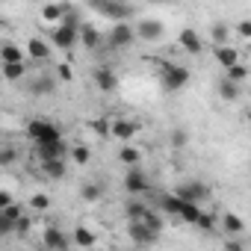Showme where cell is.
Instances as JSON below:
<instances>
[{
  "label": "cell",
  "mask_w": 251,
  "mask_h": 251,
  "mask_svg": "<svg viewBox=\"0 0 251 251\" xmlns=\"http://www.w3.org/2000/svg\"><path fill=\"white\" fill-rule=\"evenodd\" d=\"M157 207H160V213L177 216V219H183V222H189V225H195V222H198V216H201V207H195V204H186V201L175 198L172 192H163V195L157 198Z\"/></svg>",
  "instance_id": "cell-1"
},
{
  "label": "cell",
  "mask_w": 251,
  "mask_h": 251,
  "mask_svg": "<svg viewBox=\"0 0 251 251\" xmlns=\"http://www.w3.org/2000/svg\"><path fill=\"white\" fill-rule=\"evenodd\" d=\"M27 136H30V142L39 148V145H53V142H62V133H59V127L56 124H50L48 118H30L27 121Z\"/></svg>",
  "instance_id": "cell-2"
},
{
  "label": "cell",
  "mask_w": 251,
  "mask_h": 251,
  "mask_svg": "<svg viewBox=\"0 0 251 251\" xmlns=\"http://www.w3.org/2000/svg\"><path fill=\"white\" fill-rule=\"evenodd\" d=\"M89 9L92 12H98V15H103L106 21H112V24H127L133 15H136V9L133 6H127V3H118V0H95V3H89Z\"/></svg>",
  "instance_id": "cell-3"
},
{
  "label": "cell",
  "mask_w": 251,
  "mask_h": 251,
  "mask_svg": "<svg viewBox=\"0 0 251 251\" xmlns=\"http://www.w3.org/2000/svg\"><path fill=\"white\" fill-rule=\"evenodd\" d=\"M157 71H160V86H163L166 92H180V89L189 83V68H183V65L157 62Z\"/></svg>",
  "instance_id": "cell-4"
},
{
  "label": "cell",
  "mask_w": 251,
  "mask_h": 251,
  "mask_svg": "<svg viewBox=\"0 0 251 251\" xmlns=\"http://www.w3.org/2000/svg\"><path fill=\"white\" fill-rule=\"evenodd\" d=\"M175 198H180V201H186V204H201V201H207L210 198V186L204 183V180H183V183H177L175 186V192H172Z\"/></svg>",
  "instance_id": "cell-5"
},
{
  "label": "cell",
  "mask_w": 251,
  "mask_h": 251,
  "mask_svg": "<svg viewBox=\"0 0 251 251\" xmlns=\"http://www.w3.org/2000/svg\"><path fill=\"white\" fill-rule=\"evenodd\" d=\"M133 39H136V33H133L130 24H112L109 33L103 36V42L109 45V50H124V48H130Z\"/></svg>",
  "instance_id": "cell-6"
},
{
  "label": "cell",
  "mask_w": 251,
  "mask_h": 251,
  "mask_svg": "<svg viewBox=\"0 0 251 251\" xmlns=\"http://www.w3.org/2000/svg\"><path fill=\"white\" fill-rule=\"evenodd\" d=\"M133 33H136V39H142V42H160L163 33H166V24H163L160 18H142Z\"/></svg>",
  "instance_id": "cell-7"
},
{
  "label": "cell",
  "mask_w": 251,
  "mask_h": 251,
  "mask_svg": "<svg viewBox=\"0 0 251 251\" xmlns=\"http://www.w3.org/2000/svg\"><path fill=\"white\" fill-rule=\"evenodd\" d=\"M77 42H80V27H74V24H59V27L53 30V45H56V48L71 50V48H77Z\"/></svg>",
  "instance_id": "cell-8"
},
{
  "label": "cell",
  "mask_w": 251,
  "mask_h": 251,
  "mask_svg": "<svg viewBox=\"0 0 251 251\" xmlns=\"http://www.w3.org/2000/svg\"><path fill=\"white\" fill-rule=\"evenodd\" d=\"M124 189L130 192V198H136V195H145L151 189V183H148L142 169H127V175H124Z\"/></svg>",
  "instance_id": "cell-9"
},
{
  "label": "cell",
  "mask_w": 251,
  "mask_h": 251,
  "mask_svg": "<svg viewBox=\"0 0 251 251\" xmlns=\"http://www.w3.org/2000/svg\"><path fill=\"white\" fill-rule=\"evenodd\" d=\"M42 245H45L48 251H68V248H71V236H68L65 230H59V227H48V230L42 233Z\"/></svg>",
  "instance_id": "cell-10"
},
{
  "label": "cell",
  "mask_w": 251,
  "mask_h": 251,
  "mask_svg": "<svg viewBox=\"0 0 251 251\" xmlns=\"http://www.w3.org/2000/svg\"><path fill=\"white\" fill-rule=\"evenodd\" d=\"M127 236H130L133 245H157V239H160V233L148 230L142 222H130L127 225Z\"/></svg>",
  "instance_id": "cell-11"
},
{
  "label": "cell",
  "mask_w": 251,
  "mask_h": 251,
  "mask_svg": "<svg viewBox=\"0 0 251 251\" xmlns=\"http://www.w3.org/2000/svg\"><path fill=\"white\" fill-rule=\"evenodd\" d=\"M109 133H112L115 139H121V142H130V139L139 133V124L130 121V118H115L112 127H109Z\"/></svg>",
  "instance_id": "cell-12"
},
{
  "label": "cell",
  "mask_w": 251,
  "mask_h": 251,
  "mask_svg": "<svg viewBox=\"0 0 251 251\" xmlns=\"http://www.w3.org/2000/svg\"><path fill=\"white\" fill-rule=\"evenodd\" d=\"M95 86L100 89V92H115L118 89V77H115V71L109 68V65H100V68H95Z\"/></svg>",
  "instance_id": "cell-13"
},
{
  "label": "cell",
  "mask_w": 251,
  "mask_h": 251,
  "mask_svg": "<svg viewBox=\"0 0 251 251\" xmlns=\"http://www.w3.org/2000/svg\"><path fill=\"white\" fill-rule=\"evenodd\" d=\"M80 45H83L86 50H98V48L103 45V36L98 33L95 24H80Z\"/></svg>",
  "instance_id": "cell-14"
},
{
  "label": "cell",
  "mask_w": 251,
  "mask_h": 251,
  "mask_svg": "<svg viewBox=\"0 0 251 251\" xmlns=\"http://www.w3.org/2000/svg\"><path fill=\"white\" fill-rule=\"evenodd\" d=\"M180 48L186 50V53H192V56H198L201 50H204V39L192 30V27H186V30H180Z\"/></svg>",
  "instance_id": "cell-15"
},
{
  "label": "cell",
  "mask_w": 251,
  "mask_h": 251,
  "mask_svg": "<svg viewBox=\"0 0 251 251\" xmlns=\"http://www.w3.org/2000/svg\"><path fill=\"white\" fill-rule=\"evenodd\" d=\"M30 95H39V98H48V95H53L56 92V80L50 77V74H39L36 80H30Z\"/></svg>",
  "instance_id": "cell-16"
},
{
  "label": "cell",
  "mask_w": 251,
  "mask_h": 251,
  "mask_svg": "<svg viewBox=\"0 0 251 251\" xmlns=\"http://www.w3.org/2000/svg\"><path fill=\"white\" fill-rule=\"evenodd\" d=\"M65 151H68L65 139H62V142H53V145H39V148H36V154H39L42 163H45V160H65Z\"/></svg>",
  "instance_id": "cell-17"
},
{
  "label": "cell",
  "mask_w": 251,
  "mask_h": 251,
  "mask_svg": "<svg viewBox=\"0 0 251 251\" xmlns=\"http://www.w3.org/2000/svg\"><path fill=\"white\" fill-rule=\"evenodd\" d=\"M213 56H216V62L227 71L230 65H236L239 62V50L236 48H230V45H225V48H213Z\"/></svg>",
  "instance_id": "cell-18"
},
{
  "label": "cell",
  "mask_w": 251,
  "mask_h": 251,
  "mask_svg": "<svg viewBox=\"0 0 251 251\" xmlns=\"http://www.w3.org/2000/svg\"><path fill=\"white\" fill-rule=\"evenodd\" d=\"M68 9H71V3H48V6H42V18L48 24H59Z\"/></svg>",
  "instance_id": "cell-19"
},
{
  "label": "cell",
  "mask_w": 251,
  "mask_h": 251,
  "mask_svg": "<svg viewBox=\"0 0 251 251\" xmlns=\"http://www.w3.org/2000/svg\"><path fill=\"white\" fill-rule=\"evenodd\" d=\"M39 169H42V175H45V177H50V180H62V177L68 175L65 160H45Z\"/></svg>",
  "instance_id": "cell-20"
},
{
  "label": "cell",
  "mask_w": 251,
  "mask_h": 251,
  "mask_svg": "<svg viewBox=\"0 0 251 251\" xmlns=\"http://www.w3.org/2000/svg\"><path fill=\"white\" fill-rule=\"evenodd\" d=\"M68 236H71V242H74V245H80V248H92V245L98 242L95 230H89L86 225H77V227H74V233H68Z\"/></svg>",
  "instance_id": "cell-21"
},
{
  "label": "cell",
  "mask_w": 251,
  "mask_h": 251,
  "mask_svg": "<svg viewBox=\"0 0 251 251\" xmlns=\"http://www.w3.org/2000/svg\"><path fill=\"white\" fill-rule=\"evenodd\" d=\"M0 59H3V65H18L24 62V50L12 42H3V48H0Z\"/></svg>",
  "instance_id": "cell-22"
},
{
  "label": "cell",
  "mask_w": 251,
  "mask_h": 251,
  "mask_svg": "<svg viewBox=\"0 0 251 251\" xmlns=\"http://www.w3.org/2000/svg\"><path fill=\"white\" fill-rule=\"evenodd\" d=\"M118 160L127 166V169H139V163H142V151L133 148V145H124V148L118 151Z\"/></svg>",
  "instance_id": "cell-23"
},
{
  "label": "cell",
  "mask_w": 251,
  "mask_h": 251,
  "mask_svg": "<svg viewBox=\"0 0 251 251\" xmlns=\"http://www.w3.org/2000/svg\"><path fill=\"white\" fill-rule=\"evenodd\" d=\"M27 53H30L36 62H45V59L50 56V48H48V42H42V39H36V36H33V39L27 42Z\"/></svg>",
  "instance_id": "cell-24"
},
{
  "label": "cell",
  "mask_w": 251,
  "mask_h": 251,
  "mask_svg": "<svg viewBox=\"0 0 251 251\" xmlns=\"http://www.w3.org/2000/svg\"><path fill=\"white\" fill-rule=\"evenodd\" d=\"M222 227H225L227 236H239V233L245 230V222H242L236 213H225V216H222Z\"/></svg>",
  "instance_id": "cell-25"
},
{
  "label": "cell",
  "mask_w": 251,
  "mask_h": 251,
  "mask_svg": "<svg viewBox=\"0 0 251 251\" xmlns=\"http://www.w3.org/2000/svg\"><path fill=\"white\" fill-rule=\"evenodd\" d=\"M151 207L148 204H142L139 198H130L127 204H124V213H127V222H142V216L148 213Z\"/></svg>",
  "instance_id": "cell-26"
},
{
  "label": "cell",
  "mask_w": 251,
  "mask_h": 251,
  "mask_svg": "<svg viewBox=\"0 0 251 251\" xmlns=\"http://www.w3.org/2000/svg\"><path fill=\"white\" fill-rule=\"evenodd\" d=\"M210 39H213V48H225V45H230V42H227V39H230V27L222 24V21H216L213 30H210Z\"/></svg>",
  "instance_id": "cell-27"
},
{
  "label": "cell",
  "mask_w": 251,
  "mask_h": 251,
  "mask_svg": "<svg viewBox=\"0 0 251 251\" xmlns=\"http://www.w3.org/2000/svg\"><path fill=\"white\" fill-rule=\"evenodd\" d=\"M219 98L233 103V100H239V98H242V89H239L236 83H227V80L222 77V83H219Z\"/></svg>",
  "instance_id": "cell-28"
},
{
  "label": "cell",
  "mask_w": 251,
  "mask_h": 251,
  "mask_svg": "<svg viewBox=\"0 0 251 251\" xmlns=\"http://www.w3.org/2000/svg\"><path fill=\"white\" fill-rule=\"evenodd\" d=\"M225 80H227V83H236V86L245 83V80H248V65H242V62L230 65V68L225 71Z\"/></svg>",
  "instance_id": "cell-29"
},
{
  "label": "cell",
  "mask_w": 251,
  "mask_h": 251,
  "mask_svg": "<svg viewBox=\"0 0 251 251\" xmlns=\"http://www.w3.org/2000/svg\"><path fill=\"white\" fill-rule=\"evenodd\" d=\"M80 195H83V201L95 204V201H100V195H103V186H100V183H83Z\"/></svg>",
  "instance_id": "cell-30"
},
{
  "label": "cell",
  "mask_w": 251,
  "mask_h": 251,
  "mask_svg": "<svg viewBox=\"0 0 251 251\" xmlns=\"http://www.w3.org/2000/svg\"><path fill=\"white\" fill-rule=\"evenodd\" d=\"M142 225H145L148 230H154V233H163V216H160L157 210H148V213L142 216Z\"/></svg>",
  "instance_id": "cell-31"
},
{
  "label": "cell",
  "mask_w": 251,
  "mask_h": 251,
  "mask_svg": "<svg viewBox=\"0 0 251 251\" xmlns=\"http://www.w3.org/2000/svg\"><path fill=\"white\" fill-rule=\"evenodd\" d=\"M18 163V148L15 145H0V166H15Z\"/></svg>",
  "instance_id": "cell-32"
},
{
  "label": "cell",
  "mask_w": 251,
  "mask_h": 251,
  "mask_svg": "<svg viewBox=\"0 0 251 251\" xmlns=\"http://www.w3.org/2000/svg\"><path fill=\"white\" fill-rule=\"evenodd\" d=\"M169 142H172L175 148H183V145H189V130H183V127H175V130L169 133Z\"/></svg>",
  "instance_id": "cell-33"
},
{
  "label": "cell",
  "mask_w": 251,
  "mask_h": 251,
  "mask_svg": "<svg viewBox=\"0 0 251 251\" xmlns=\"http://www.w3.org/2000/svg\"><path fill=\"white\" fill-rule=\"evenodd\" d=\"M71 160H74L77 166H86V163L92 160V151H89L86 145H74V148H71Z\"/></svg>",
  "instance_id": "cell-34"
},
{
  "label": "cell",
  "mask_w": 251,
  "mask_h": 251,
  "mask_svg": "<svg viewBox=\"0 0 251 251\" xmlns=\"http://www.w3.org/2000/svg\"><path fill=\"white\" fill-rule=\"evenodd\" d=\"M24 71H27L24 62H18V65H3V77H6V80H21Z\"/></svg>",
  "instance_id": "cell-35"
},
{
  "label": "cell",
  "mask_w": 251,
  "mask_h": 251,
  "mask_svg": "<svg viewBox=\"0 0 251 251\" xmlns=\"http://www.w3.org/2000/svg\"><path fill=\"white\" fill-rule=\"evenodd\" d=\"M30 207H33L36 213H42V210H48V207H50V198H48L45 192H36V195L30 198Z\"/></svg>",
  "instance_id": "cell-36"
},
{
  "label": "cell",
  "mask_w": 251,
  "mask_h": 251,
  "mask_svg": "<svg viewBox=\"0 0 251 251\" xmlns=\"http://www.w3.org/2000/svg\"><path fill=\"white\" fill-rule=\"evenodd\" d=\"M0 213H3V216H6V219H9V222H18V219H21V216H24V207H21V204H18V201H15V204H9V207H6V210H0Z\"/></svg>",
  "instance_id": "cell-37"
},
{
  "label": "cell",
  "mask_w": 251,
  "mask_h": 251,
  "mask_svg": "<svg viewBox=\"0 0 251 251\" xmlns=\"http://www.w3.org/2000/svg\"><path fill=\"white\" fill-rule=\"evenodd\" d=\"M195 225H198V227H201V230H207V233H210V230H213V227H216V216H213V213H201V216H198V222H195Z\"/></svg>",
  "instance_id": "cell-38"
},
{
  "label": "cell",
  "mask_w": 251,
  "mask_h": 251,
  "mask_svg": "<svg viewBox=\"0 0 251 251\" xmlns=\"http://www.w3.org/2000/svg\"><path fill=\"white\" fill-rule=\"evenodd\" d=\"M30 225H33L30 216H21V219L15 222V236H27V233H30Z\"/></svg>",
  "instance_id": "cell-39"
},
{
  "label": "cell",
  "mask_w": 251,
  "mask_h": 251,
  "mask_svg": "<svg viewBox=\"0 0 251 251\" xmlns=\"http://www.w3.org/2000/svg\"><path fill=\"white\" fill-rule=\"evenodd\" d=\"M15 233V222H9L3 213H0V236H12Z\"/></svg>",
  "instance_id": "cell-40"
},
{
  "label": "cell",
  "mask_w": 251,
  "mask_h": 251,
  "mask_svg": "<svg viewBox=\"0 0 251 251\" xmlns=\"http://www.w3.org/2000/svg\"><path fill=\"white\" fill-rule=\"evenodd\" d=\"M225 251H245V248H242V242L236 236H227L225 239Z\"/></svg>",
  "instance_id": "cell-41"
},
{
  "label": "cell",
  "mask_w": 251,
  "mask_h": 251,
  "mask_svg": "<svg viewBox=\"0 0 251 251\" xmlns=\"http://www.w3.org/2000/svg\"><path fill=\"white\" fill-rule=\"evenodd\" d=\"M9 204H15V198H12V192H6V189H0V210H6Z\"/></svg>",
  "instance_id": "cell-42"
},
{
  "label": "cell",
  "mask_w": 251,
  "mask_h": 251,
  "mask_svg": "<svg viewBox=\"0 0 251 251\" xmlns=\"http://www.w3.org/2000/svg\"><path fill=\"white\" fill-rule=\"evenodd\" d=\"M236 30H239V36H242V39H248V36H251V21H239V24H236Z\"/></svg>",
  "instance_id": "cell-43"
},
{
  "label": "cell",
  "mask_w": 251,
  "mask_h": 251,
  "mask_svg": "<svg viewBox=\"0 0 251 251\" xmlns=\"http://www.w3.org/2000/svg\"><path fill=\"white\" fill-rule=\"evenodd\" d=\"M56 71H59V77H62L65 83H68V80H74V71H71V65H59Z\"/></svg>",
  "instance_id": "cell-44"
},
{
  "label": "cell",
  "mask_w": 251,
  "mask_h": 251,
  "mask_svg": "<svg viewBox=\"0 0 251 251\" xmlns=\"http://www.w3.org/2000/svg\"><path fill=\"white\" fill-rule=\"evenodd\" d=\"M0 48H3V39H0Z\"/></svg>",
  "instance_id": "cell-45"
}]
</instances>
